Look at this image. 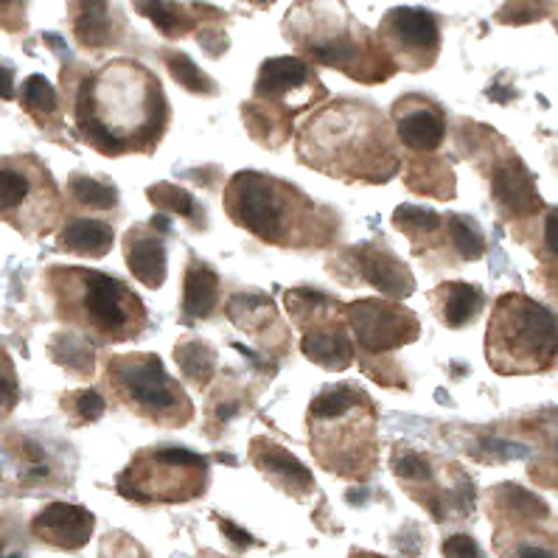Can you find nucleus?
Masks as SVG:
<instances>
[{"label": "nucleus", "instance_id": "412c9836", "mask_svg": "<svg viewBox=\"0 0 558 558\" xmlns=\"http://www.w3.org/2000/svg\"><path fill=\"white\" fill-rule=\"evenodd\" d=\"M71 194L73 200L82 202L85 208H93V211H110L118 205V188L113 183H101V180H93V177H79L73 174L71 177Z\"/></svg>", "mask_w": 558, "mask_h": 558}, {"label": "nucleus", "instance_id": "a211bd4d", "mask_svg": "<svg viewBox=\"0 0 558 558\" xmlns=\"http://www.w3.org/2000/svg\"><path fill=\"white\" fill-rule=\"evenodd\" d=\"M441 317H444V323L449 329H463V326H469L474 320V315L480 312V306H483V295H480V289L477 287H469V284H446L441 292Z\"/></svg>", "mask_w": 558, "mask_h": 558}, {"label": "nucleus", "instance_id": "0eeeda50", "mask_svg": "<svg viewBox=\"0 0 558 558\" xmlns=\"http://www.w3.org/2000/svg\"><path fill=\"white\" fill-rule=\"evenodd\" d=\"M96 519L93 514L82 508V505H71V502H51L40 514L34 516L31 530L37 539H43L51 547L59 550H79L85 547L90 533H93Z\"/></svg>", "mask_w": 558, "mask_h": 558}, {"label": "nucleus", "instance_id": "5701e85b", "mask_svg": "<svg viewBox=\"0 0 558 558\" xmlns=\"http://www.w3.org/2000/svg\"><path fill=\"white\" fill-rule=\"evenodd\" d=\"M135 9L144 17H149L163 37H180L186 29L183 12L172 0H135Z\"/></svg>", "mask_w": 558, "mask_h": 558}, {"label": "nucleus", "instance_id": "393cba45", "mask_svg": "<svg viewBox=\"0 0 558 558\" xmlns=\"http://www.w3.org/2000/svg\"><path fill=\"white\" fill-rule=\"evenodd\" d=\"M31 191L29 174L20 172L15 166H0V214H9L20 208Z\"/></svg>", "mask_w": 558, "mask_h": 558}, {"label": "nucleus", "instance_id": "cd10ccee", "mask_svg": "<svg viewBox=\"0 0 558 558\" xmlns=\"http://www.w3.org/2000/svg\"><path fill=\"white\" fill-rule=\"evenodd\" d=\"M54 357H57L62 365L73 368V371L79 373L93 371V348H90L82 337H57Z\"/></svg>", "mask_w": 558, "mask_h": 558}, {"label": "nucleus", "instance_id": "c9c22d12", "mask_svg": "<svg viewBox=\"0 0 558 558\" xmlns=\"http://www.w3.org/2000/svg\"><path fill=\"white\" fill-rule=\"evenodd\" d=\"M544 242H547V250L558 256V211H550V216H547V225H544Z\"/></svg>", "mask_w": 558, "mask_h": 558}, {"label": "nucleus", "instance_id": "4be33fe9", "mask_svg": "<svg viewBox=\"0 0 558 558\" xmlns=\"http://www.w3.org/2000/svg\"><path fill=\"white\" fill-rule=\"evenodd\" d=\"M169 73L180 87H186L188 93H197V96H211L216 90L214 79L205 71H200V65H194V59L186 54H169L166 57Z\"/></svg>", "mask_w": 558, "mask_h": 558}, {"label": "nucleus", "instance_id": "f3484780", "mask_svg": "<svg viewBox=\"0 0 558 558\" xmlns=\"http://www.w3.org/2000/svg\"><path fill=\"white\" fill-rule=\"evenodd\" d=\"M494 197L514 214H530L536 211L542 202L533 191V183L525 174V169L519 163H511V166H500L494 172Z\"/></svg>", "mask_w": 558, "mask_h": 558}, {"label": "nucleus", "instance_id": "6ab92c4d", "mask_svg": "<svg viewBox=\"0 0 558 558\" xmlns=\"http://www.w3.org/2000/svg\"><path fill=\"white\" fill-rule=\"evenodd\" d=\"M110 6L107 0H79L76 37L87 48H101L110 43Z\"/></svg>", "mask_w": 558, "mask_h": 558}, {"label": "nucleus", "instance_id": "ea45409f", "mask_svg": "<svg viewBox=\"0 0 558 558\" xmlns=\"http://www.w3.org/2000/svg\"><path fill=\"white\" fill-rule=\"evenodd\" d=\"M15 558H17V556H15Z\"/></svg>", "mask_w": 558, "mask_h": 558}, {"label": "nucleus", "instance_id": "c85d7f7f", "mask_svg": "<svg viewBox=\"0 0 558 558\" xmlns=\"http://www.w3.org/2000/svg\"><path fill=\"white\" fill-rule=\"evenodd\" d=\"M393 222L404 233H413V230L435 233V230L441 228V216L435 214V211H427V208H415V205H401L399 211L393 214Z\"/></svg>", "mask_w": 558, "mask_h": 558}, {"label": "nucleus", "instance_id": "f8f14e48", "mask_svg": "<svg viewBox=\"0 0 558 558\" xmlns=\"http://www.w3.org/2000/svg\"><path fill=\"white\" fill-rule=\"evenodd\" d=\"M124 258L132 275L149 289H160L166 281V247L146 230H132L124 239Z\"/></svg>", "mask_w": 558, "mask_h": 558}, {"label": "nucleus", "instance_id": "dca6fc26", "mask_svg": "<svg viewBox=\"0 0 558 558\" xmlns=\"http://www.w3.org/2000/svg\"><path fill=\"white\" fill-rule=\"evenodd\" d=\"M57 244L65 253L101 258L113 247V228L104 222H96V219H73L62 228Z\"/></svg>", "mask_w": 558, "mask_h": 558}, {"label": "nucleus", "instance_id": "58836bf2", "mask_svg": "<svg viewBox=\"0 0 558 558\" xmlns=\"http://www.w3.org/2000/svg\"><path fill=\"white\" fill-rule=\"evenodd\" d=\"M250 3H264V6H267V3H272V0H250Z\"/></svg>", "mask_w": 558, "mask_h": 558}, {"label": "nucleus", "instance_id": "6e6552de", "mask_svg": "<svg viewBox=\"0 0 558 558\" xmlns=\"http://www.w3.org/2000/svg\"><path fill=\"white\" fill-rule=\"evenodd\" d=\"M253 463L270 477L275 486L292 497H303L315 488V480L301 460L270 441H253Z\"/></svg>", "mask_w": 558, "mask_h": 558}, {"label": "nucleus", "instance_id": "7ed1b4c3", "mask_svg": "<svg viewBox=\"0 0 558 558\" xmlns=\"http://www.w3.org/2000/svg\"><path fill=\"white\" fill-rule=\"evenodd\" d=\"M110 376L121 399L129 401L141 415H149L155 421H172V424H183L188 418V401L183 390L166 373L163 362L155 354L113 359Z\"/></svg>", "mask_w": 558, "mask_h": 558}, {"label": "nucleus", "instance_id": "72a5a7b5", "mask_svg": "<svg viewBox=\"0 0 558 558\" xmlns=\"http://www.w3.org/2000/svg\"><path fill=\"white\" fill-rule=\"evenodd\" d=\"M444 558H480V550H477L472 536L455 533L444 542Z\"/></svg>", "mask_w": 558, "mask_h": 558}, {"label": "nucleus", "instance_id": "f03ea898", "mask_svg": "<svg viewBox=\"0 0 558 558\" xmlns=\"http://www.w3.org/2000/svg\"><path fill=\"white\" fill-rule=\"evenodd\" d=\"M373 152L379 155H393L390 144H387V132L373 113H323V118H317L312 127L303 132L301 155L303 163L317 166L320 160L329 158V163L323 166L331 174H343V166H348V177H368L376 183V177L368 169V163L362 158H368Z\"/></svg>", "mask_w": 558, "mask_h": 558}, {"label": "nucleus", "instance_id": "2eb2a0df", "mask_svg": "<svg viewBox=\"0 0 558 558\" xmlns=\"http://www.w3.org/2000/svg\"><path fill=\"white\" fill-rule=\"evenodd\" d=\"M219 301V275L211 267L194 261L186 272V287H183V317L186 320H205L214 315Z\"/></svg>", "mask_w": 558, "mask_h": 558}, {"label": "nucleus", "instance_id": "bb28decb", "mask_svg": "<svg viewBox=\"0 0 558 558\" xmlns=\"http://www.w3.org/2000/svg\"><path fill=\"white\" fill-rule=\"evenodd\" d=\"M23 104L31 113H57V90L45 76H29L26 85H23Z\"/></svg>", "mask_w": 558, "mask_h": 558}, {"label": "nucleus", "instance_id": "9b49d317", "mask_svg": "<svg viewBox=\"0 0 558 558\" xmlns=\"http://www.w3.org/2000/svg\"><path fill=\"white\" fill-rule=\"evenodd\" d=\"M357 261L359 270L365 272V281L373 289H379L382 295L407 298L413 292V275L407 272L399 258H393L382 247H359Z\"/></svg>", "mask_w": 558, "mask_h": 558}, {"label": "nucleus", "instance_id": "e433bc0d", "mask_svg": "<svg viewBox=\"0 0 558 558\" xmlns=\"http://www.w3.org/2000/svg\"><path fill=\"white\" fill-rule=\"evenodd\" d=\"M0 99H15V71L0 65Z\"/></svg>", "mask_w": 558, "mask_h": 558}, {"label": "nucleus", "instance_id": "473e14b6", "mask_svg": "<svg viewBox=\"0 0 558 558\" xmlns=\"http://www.w3.org/2000/svg\"><path fill=\"white\" fill-rule=\"evenodd\" d=\"M9 359H0V410L9 413L17 404V379L6 365Z\"/></svg>", "mask_w": 558, "mask_h": 558}, {"label": "nucleus", "instance_id": "ddd939ff", "mask_svg": "<svg viewBox=\"0 0 558 558\" xmlns=\"http://www.w3.org/2000/svg\"><path fill=\"white\" fill-rule=\"evenodd\" d=\"M312 73L306 68V62L295 57H278L267 59L258 71L256 82V96L258 99H275V101H289V96L295 90L309 85Z\"/></svg>", "mask_w": 558, "mask_h": 558}, {"label": "nucleus", "instance_id": "a878e982", "mask_svg": "<svg viewBox=\"0 0 558 558\" xmlns=\"http://www.w3.org/2000/svg\"><path fill=\"white\" fill-rule=\"evenodd\" d=\"M452 242L458 247V253L466 261H477V258L486 253V239L483 233L477 230L472 219H460V216H452Z\"/></svg>", "mask_w": 558, "mask_h": 558}, {"label": "nucleus", "instance_id": "7c9ffc66", "mask_svg": "<svg viewBox=\"0 0 558 558\" xmlns=\"http://www.w3.org/2000/svg\"><path fill=\"white\" fill-rule=\"evenodd\" d=\"M393 472L399 474L401 480H421V483H427L432 474L427 460L421 458V455H415V452H399V455H393Z\"/></svg>", "mask_w": 558, "mask_h": 558}, {"label": "nucleus", "instance_id": "f704fd0d", "mask_svg": "<svg viewBox=\"0 0 558 558\" xmlns=\"http://www.w3.org/2000/svg\"><path fill=\"white\" fill-rule=\"evenodd\" d=\"M219 530L225 533L230 539V544H236L239 550H244V547H253L256 544V539L247 533V530H242V528H236L233 522H228V519H219Z\"/></svg>", "mask_w": 558, "mask_h": 558}, {"label": "nucleus", "instance_id": "4468645a", "mask_svg": "<svg viewBox=\"0 0 558 558\" xmlns=\"http://www.w3.org/2000/svg\"><path fill=\"white\" fill-rule=\"evenodd\" d=\"M396 132L401 144L410 146L415 152H432L444 144L446 124L444 115L432 107H413V110H399L396 115Z\"/></svg>", "mask_w": 558, "mask_h": 558}, {"label": "nucleus", "instance_id": "2f4dec72", "mask_svg": "<svg viewBox=\"0 0 558 558\" xmlns=\"http://www.w3.org/2000/svg\"><path fill=\"white\" fill-rule=\"evenodd\" d=\"M73 410H76V415H79V421H85V424H90V421H99L101 415H104V396H101L99 390H79L76 396H73Z\"/></svg>", "mask_w": 558, "mask_h": 558}, {"label": "nucleus", "instance_id": "b1692460", "mask_svg": "<svg viewBox=\"0 0 558 558\" xmlns=\"http://www.w3.org/2000/svg\"><path fill=\"white\" fill-rule=\"evenodd\" d=\"M146 197L155 202L158 208H163V211L186 216L191 222L197 219L202 225V214L200 208H197V202H194V197H191L188 191H183V188L172 186V183H158V186H152L146 191Z\"/></svg>", "mask_w": 558, "mask_h": 558}, {"label": "nucleus", "instance_id": "f257e3e1", "mask_svg": "<svg viewBox=\"0 0 558 558\" xmlns=\"http://www.w3.org/2000/svg\"><path fill=\"white\" fill-rule=\"evenodd\" d=\"M230 219L244 230L256 233L270 244H298L301 219L309 211V200L289 183L272 180L267 174L242 172L230 180L225 194Z\"/></svg>", "mask_w": 558, "mask_h": 558}, {"label": "nucleus", "instance_id": "20e7f679", "mask_svg": "<svg viewBox=\"0 0 558 558\" xmlns=\"http://www.w3.org/2000/svg\"><path fill=\"white\" fill-rule=\"evenodd\" d=\"M73 281L82 287V312L87 323L107 337V343H121L144 329V306L121 281L96 270H71Z\"/></svg>", "mask_w": 558, "mask_h": 558}, {"label": "nucleus", "instance_id": "9d476101", "mask_svg": "<svg viewBox=\"0 0 558 558\" xmlns=\"http://www.w3.org/2000/svg\"><path fill=\"white\" fill-rule=\"evenodd\" d=\"M385 29L390 34V40L399 43L401 51H410V54H432L441 43L438 23L424 9H407V6L393 9L387 15Z\"/></svg>", "mask_w": 558, "mask_h": 558}, {"label": "nucleus", "instance_id": "1a4fd4ad", "mask_svg": "<svg viewBox=\"0 0 558 558\" xmlns=\"http://www.w3.org/2000/svg\"><path fill=\"white\" fill-rule=\"evenodd\" d=\"M303 354L312 359L320 368H329V371H343L354 362V345L351 337L343 326H337L334 320H323L317 326L303 329Z\"/></svg>", "mask_w": 558, "mask_h": 558}, {"label": "nucleus", "instance_id": "39448f33", "mask_svg": "<svg viewBox=\"0 0 558 558\" xmlns=\"http://www.w3.org/2000/svg\"><path fill=\"white\" fill-rule=\"evenodd\" d=\"M497 323L511 337V351L530 359H550L558 351V323L556 317L536 303L522 298H505L497 312Z\"/></svg>", "mask_w": 558, "mask_h": 558}, {"label": "nucleus", "instance_id": "4c0bfd02", "mask_svg": "<svg viewBox=\"0 0 558 558\" xmlns=\"http://www.w3.org/2000/svg\"><path fill=\"white\" fill-rule=\"evenodd\" d=\"M519 558H556L550 550H544V547H536V544H525V547H519Z\"/></svg>", "mask_w": 558, "mask_h": 558}, {"label": "nucleus", "instance_id": "c756f323", "mask_svg": "<svg viewBox=\"0 0 558 558\" xmlns=\"http://www.w3.org/2000/svg\"><path fill=\"white\" fill-rule=\"evenodd\" d=\"M505 502H508V508L516 511L519 516H525V519H539V516H547V505H544L539 497H533L530 491L519 486H505Z\"/></svg>", "mask_w": 558, "mask_h": 558}, {"label": "nucleus", "instance_id": "423d86ee", "mask_svg": "<svg viewBox=\"0 0 558 558\" xmlns=\"http://www.w3.org/2000/svg\"><path fill=\"white\" fill-rule=\"evenodd\" d=\"M348 323L365 351H390L396 345L413 343L418 320L410 312L385 301H357L348 306Z\"/></svg>", "mask_w": 558, "mask_h": 558}, {"label": "nucleus", "instance_id": "aec40b11", "mask_svg": "<svg viewBox=\"0 0 558 558\" xmlns=\"http://www.w3.org/2000/svg\"><path fill=\"white\" fill-rule=\"evenodd\" d=\"M174 357H177V365H180V371L186 373L188 382H194V385L205 387L211 382V376H214V368H216V354L211 345H205L202 340H186V343L177 345V351H174Z\"/></svg>", "mask_w": 558, "mask_h": 558}]
</instances>
